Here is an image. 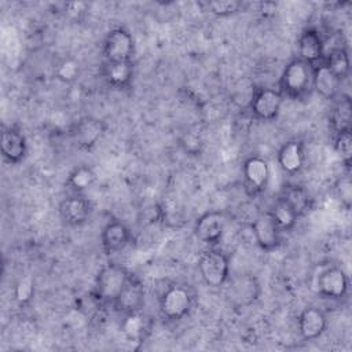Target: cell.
Instances as JSON below:
<instances>
[{"label": "cell", "mask_w": 352, "mask_h": 352, "mask_svg": "<svg viewBox=\"0 0 352 352\" xmlns=\"http://www.w3.org/2000/svg\"><path fill=\"white\" fill-rule=\"evenodd\" d=\"M285 99L301 100L312 92V66L294 58L283 67L276 88Z\"/></svg>", "instance_id": "1"}, {"label": "cell", "mask_w": 352, "mask_h": 352, "mask_svg": "<svg viewBox=\"0 0 352 352\" xmlns=\"http://www.w3.org/2000/svg\"><path fill=\"white\" fill-rule=\"evenodd\" d=\"M131 272L116 263H106L100 267L95 276L92 298L99 305H113L116 298L125 287Z\"/></svg>", "instance_id": "2"}, {"label": "cell", "mask_w": 352, "mask_h": 352, "mask_svg": "<svg viewBox=\"0 0 352 352\" xmlns=\"http://www.w3.org/2000/svg\"><path fill=\"white\" fill-rule=\"evenodd\" d=\"M194 305V294L187 285L172 283L158 298V311L164 320L179 322L186 318Z\"/></svg>", "instance_id": "3"}, {"label": "cell", "mask_w": 352, "mask_h": 352, "mask_svg": "<svg viewBox=\"0 0 352 352\" xmlns=\"http://www.w3.org/2000/svg\"><path fill=\"white\" fill-rule=\"evenodd\" d=\"M198 272L204 283L213 289L224 287L230 279V257L217 246H209L198 257Z\"/></svg>", "instance_id": "4"}, {"label": "cell", "mask_w": 352, "mask_h": 352, "mask_svg": "<svg viewBox=\"0 0 352 352\" xmlns=\"http://www.w3.org/2000/svg\"><path fill=\"white\" fill-rule=\"evenodd\" d=\"M226 287V300L234 309H245L257 302L261 296V283L254 274L243 272L230 276Z\"/></svg>", "instance_id": "5"}, {"label": "cell", "mask_w": 352, "mask_h": 352, "mask_svg": "<svg viewBox=\"0 0 352 352\" xmlns=\"http://www.w3.org/2000/svg\"><path fill=\"white\" fill-rule=\"evenodd\" d=\"M283 102L285 98L278 89L263 87L253 91L249 99V110L257 121L270 122L278 118Z\"/></svg>", "instance_id": "6"}, {"label": "cell", "mask_w": 352, "mask_h": 352, "mask_svg": "<svg viewBox=\"0 0 352 352\" xmlns=\"http://www.w3.org/2000/svg\"><path fill=\"white\" fill-rule=\"evenodd\" d=\"M271 169L267 160L260 155H250L242 164L243 188L248 197L256 198L261 195L270 183Z\"/></svg>", "instance_id": "7"}, {"label": "cell", "mask_w": 352, "mask_h": 352, "mask_svg": "<svg viewBox=\"0 0 352 352\" xmlns=\"http://www.w3.org/2000/svg\"><path fill=\"white\" fill-rule=\"evenodd\" d=\"M102 54L107 62L132 60L135 55V40L125 28H114L107 32L103 44Z\"/></svg>", "instance_id": "8"}, {"label": "cell", "mask_w": 352, "mask_h": 352, "mask_svg": "<svg viewBox=\"0 0 352 352\" xmlns=\"http://www.w3.org/2000/svg\"><path fill=\"white\" fill-rule=\"evenodd\" d=\"M257 246L264 252H274L282 243V232L268 210L258 212L250 223Z\"/></svg>", "instance_id": "9"}, {"label": "cell", "mask_w": 352, "mask_h": 352, "mask_svg": "<svg viewBox=\"0 0 352 352\" xmlns=\"http://www.w3.org/2000/svg\"><path fill=\"white\" fill-rule=\"evenodd\" d=\"M349 289V278L338 265H330L316 278V292L323 298L341 300Z\"/></svg>", "instance_id": "10"}, {"label": "cell", "mask_w": 352, "mask_h": 352, "mask_svg": "<svg viewBox=\"0 0 352 352\" xmlns=\"http://www.w3.org/2000/svg\"><path fill=\"white\" fill-rule=\"evenodd\" d=\"M226 221V214L223 212L208 210L195 220L194 234L208 246H217L224 235Z\"/></svg>", "instance_id": "11"}, {"label": "cell", "mask_w": 352, "mask_h": 352, "mask_svg": "<svg viewBox=\"0 0 352 352\" xmlns=\"http://www.w3.org/2000/svg\"><path fill=\"white\" fill-rule=\"evenodd\" d=\"M324 40L315 28H305L297 38V58L315 66L324 59Z\"/></svg>", "instance_id": "12"}, {"label": "cell", "mask_w": 352, "mask_h": 352, "mask_svg": "<svg viewBox=\"0 0 352 352\" xmlns=\"http://www.w3.org/2000/svg\"><path fill=\"white\" fill-rule=\"evenodd\" d=\"M92 213V205L84 194H70L62 199L59 205V214L62 220L70 227L84 226Z\"/></svg>", "instance_id": "13"}, {"label": "cell", "mask_w": 352, "mask_h": 352, "mask_svg": "<svg viewBox=\"0 0 352 352\" xmlns=\"http://www.w3.org/2000/svg\"><path fill=\"white\" fill-rule=\"evenodd\" d=\"M297 330L304 341L320 338L327 330L326 314L315 305L305 307L297 316Z\"/></svg>", "instance_id": "14"}, {"label": "cell", "mask_w": 352, "mask_h": 352, "mask_svg": "<svg viewBox=\"0 0 352 352\" xmlns=\"http://www.w3.org/2000/svg\"><path fill=\"white\" fill-rule=\"evenodd\" d=\"M0 151L4 162L10 165L21 164L28 155V140L25 135L14 126H4L1 131Z\"/></svg>", "instance_id": "15"}, {"label": "cell", "mask_w": 352, "mask_h": 352, "mask_svg": "<svg viewBox=\"0 0 352 352\" xmlns=\"http://www.w3.org/2000/svg\"><path fill=\"white\" fill-rule=\"evenodd\" d=\"M132 241V232L126 224L120 220H110L100 232V248L104 254L111 256L124 250Z\"/></svg>", "instance_id": "16"}, {"label": "cell", "mask_w": 352, "mask_h": 352, "mask_svg": "<svg viewBox=\"0 0 352 352\" xmlns=\"http://www.w3.org/2000/svg\"><path fill=\"white\" fill-rule=\"evenodd\" d=\"M120 330L124 338L133 344L143 342L153 330V319L143 309L122 315Z\"/></svg>", "instance_id": "17"}, {"label": "cell", "mask_w": 352, "mask_h": 352, "mask_svg": "<svg viewBox=\"0 0 352 352\" xmlns=\"http://www.w3.org/2000/svg\"><path fill=\"white\" fill-rule=\"evenodd\" d=\"M144 297H146L144 285L138 276L131 274L125 287L122 289L120 296L116 298L111 308H114V311L120 312L121 315L139 311V309H143L144 307Z\"/></svg>", "instance_id": "18"}, {"label": "cell", "mask_w": 352, "mask_h": 352, "mask_svg": "<svg viewBox=\"0 0 352 352\" xmlns=\"http://www.w3.org/2000/svg\"><path fill=\"white\" fill-rule=\"evenodd\" d=\"M106 131L104 124L95 117H82L73 126V139L81 150L94 148Z\"/></svg>", "instance_id": "19"}, {"label": "cell", "mask_w": 352, "mask_h": 352, "mask_svg": "<svg viewBox=\"0 0 352 352\" xmlns=\"http://www.w3.org/2000/svg\"><path fill=\"white\" fill-rule=\"evenodd\" d=\"M276 162L287 175L300 173L305 165V150L302 142L297 139L285 142L276 153Z\"/></svg>", "instance_id": "20"}, {"label": "cell", "mask_w": 352, "mask_h": 352, "mask_svg": "<svg viewBox=\"0 0 352 352\" xmlns=\"http://www.w3.org/2000/svg\"><path fill=\"white\" fill-rule=\"evenodd\" d=\"M342 81L323 63L312 66V91L326 100H333L340 96Z\"/></svg>", "instance_id": "21"}, {"label": "cell", "mask_w": 352, "mask_h": 352, "mask_svg": "<svg viewBox=\"0 0 352 352\" xmlns=\"http://www.w3.org/2000/svg\"><path fill=\"white\" fill-rule=\"evenodd\" d=\"M135 76L133 60L121 62H103L102 78L104 82L116 89H126L131 87Z\"/></svg>", "instance_id": "22"}, {"label": "cell", "mask_w": 352, "mask_h": 352, "mask_svg": "<svg viewBox=\"0 0 352 352\" xmlns=\"http://www.w3.org/2000/svg\"><path fill=\"white\" fill-rule=\"evenodd\" d=\"M351 121H352L351 99L348 95H341L337 98V102L334 103L329 116V124H330V129L333 131V135L351 131Z\"/></svg>", "instance_id": "23"}, {"label": "cell", "mask_w": 352, "mask_h": 352, "mask_svg": "<svg viewBox=\"0 0 352 352\" xmlns=\"http://www.w3.org/2000/svg\"><path fill=\"white\" fill-rule=\"evenodd\" d=\"M96 172L89 165L81 164L73 168L67 175L66 187L73 194H84L96 183Z\"/></svg>", "instance_id": "24"}, {"label": "cell", "mask_w": 352, "mask_h": 352, "mask_svg": "<svg viewBox=\"0 0 352 352\" xmlns=\"http://www.w3.org/2000/svg\"><path fill=\"white\" fill-rule=\"evenodd\" d=\"M280 197L293 208L298 217L305 216L312 209V198L309 192L300 184H289L283 188Z\"/></svg>", "instance_id": "25"}, {"label": "cell", "mask_w": 352, "mask_h": 352, "mask_svg": "<svg viewBox=\"0 0 352 352\" xmlns=\"http://www.w3.org/2000/svg\"><path fill=\"white\" fill-rule=\"evenodd\" d=\"M268 212L282 234L290 232L292 230H294L300 219L297 213L293 210V208L282 197H278L275 199V202L271 205Z\"/></svg>", "instance_id": "26"}, {"label": "cell", "mask_w": 352, "mask_h": 352, "mask_svg": "<svg viewBox=\"0 0 352 352\" xmlns=\"http://www.w3.org/2000/svg\"><path fill=\"white\" fill-rule=\"evenodd\" d=\"M323 63L342 81L349 76L351 60L349 52L344 45L334 47L329 54L324 55Z\"/></svg>", "instance_id": "27"}, {"label": "cell", "mask_w": 352, "mask_h": 352, "mask_svg": "<svg viewBox=\"0 0 352 352\" xmlns=\"http://www.w3.org/2000/svg\"><path fill=\"white\" fill-rule=\"evenodd\" d=\"M204 10L214 16L226 18L239 12L243 8V3L239 0H216L201 3Z\"/></svg>", "instance_id": "28"}, {"label": "cell", "mask_w": 352, "mask_h": 352, "mask_svg": "<svg viewBox=\"0 0 352 352\" xmlns=\"http://www.w3.org/2000/svg\"><path fill=\"white\" fill-rule=\"evenodd\" d=\"M333 148H334L337 157L341 160L342 165L346 169H349L351 162H352V135H351V131L334 135Z\"/></svg>", "instance_id": "29"}, {"label": "cell", "mask_w": 352, "mask_h": 352, "mask_svg": "<svg viewBox=\"0 0 352 352\" xmlns=\"http://www.w3.org/2000/svg\"><path fill=\"white\" fill-rule=\"evenodd\" d=\"M80 76V65L73 58L62 59L55 67V77L63 82H73Z\"/></svg>", "instance_id": "30"}, {"label": "cell", "mask_w": 352, "mask_h": 352, "mask_svg": "<svg viewBox=\"0 0 352 352\" xmlns=\"http://www.w3.org/2000/svg\"><path fill=\"white\" fill-rule=\"evenodd\" d=\"M34 294V283H33V279L29 278V276H23L18 280V283L15 285V289H14V296H15V300L19 302V304H26L32 300Z\"/></svg>", "instance_id": "31"}, {"label": "cell", "mask_w": 352, "mask_h": 352, "mask_svg": "<svg viewBox=\"0 0 352 352\" xmlns=\"http://www.w3.org/2000/svg\"><path fill=\"white\" fill-rule=\"evenodd\" d=\"M337 194L341 199V204L345 206V209L351 208V199H352V191H351V180L349 176L342 177L337 184Z\"/></svg>", "instance_id": "32"}]
</instances>
